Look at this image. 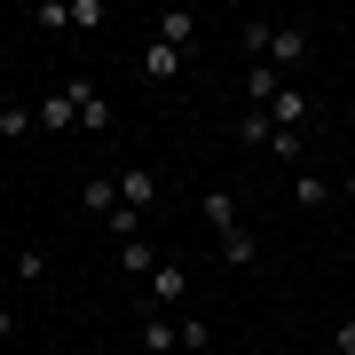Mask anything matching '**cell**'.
<instances>
[{
    "instance_id": "1",
    "label": "cell",
    "mask_w": 355,
    "mask_h": 355,
    "mask_svg": "<svg viewBox=\"0 0 355 355\" xmlns=\"http://www.w3.org/2000/svg\"><path fill=\"white\" fill-rule=\"evenodd\" d=\"M32 127H48V135H71V127H79V103H71L64 87H48V95L32 103Z\"/></svg>"
},
{
    "instance_id": "2",
    "label": "cell",
    "mask_w": 355,
    "mask_h": 355,
    "mask_svg": "<svg viewBox=\"0 0 355 355\" xmlns=\"http://www.w3.org/2000/svg\"><path fill=\"white\" fill-rule=\"evenodd\" d=\"M300 55H308V32H300V24H277V32H268V48H261V64H268V71H292Z\"/></svg>"
},
{
    "instance_id": "3",
    "label": "cell",
    "mask_w": 355,
    "mask_h": 355,
    "mask_svg": "<svg viewBox=\"0 0 355 355\" xmlns=\"http://www.w3.org/2000/svg\"><path fill=\"white\" fill-rule=\"evenodd\" d=\"M135 340H142V355H182V324L166 316V308H150V316H142V331H135Z\"/></svg>"
},
{
    "instance_id": "4",
    "label": "cell",
    "mask_w": 355,
    "mask_h": 355,
    "mask_svg": "<svg viewBox=\"0 0 355 355\" xmlns=\"http://www.w3.org/2000/svg\"><path fill=\"white\" fill-rule=\"evenodd\" d=\"M119 205H127V214H150L158 205V174L150 166H127V174H119Z\"/></svg>"
},
{
    "instance_id": "5",
    "label": "cell",
    "mask_w": 355,
    "mask_h": 355,
    "mask_svg": "<svg viewBox=\"0 0 355 355\" xmlns=\"http://www.w3.org/2000/svg\"><path fill=\"white\" fill-rule=\"evenodd\" d=\"M308 111H316V103H308V87H292V79H284V95L268 103V119H277V135H300V127H308Z\"/></svg>"
},
{
    "instance_id": "6",
    "label": "cell",
    "mask_w": 355,
    "mask_h": 355,
    "mask_svg": "<svg viewBox=\"0 0 355 355\" xmlns=\"http://www.w3.org/2000/svg\"><path fill=\"white\" fill-rule=\"evenodd\" d=\"M190 300V277H182V261H158V277H150V308H182Z\"/></svg>"
},
{
    "instance_id": "7",
    "label": "cell",
    "mask_w": 355,
    "mask_h": 355,
    "mask_svg": "<svg viewBox=\"0 0 355 355\" xmlns=\"http://www.w3.org/2000/svg\"><path fill=\"white\" fill-rule=\"evenodd\" d=\"M214 245H221V261H229V268H253V261H261V237H253L245 221H237V229H221Z\"/></svg>"
},
{
    "instance_id": "8",
    "label": "cell",
    "mask_w": 355,
    "mask_h": 355,
    "mask_svg": "<svg viewBox=\"0 0 355 355\" xmlns=\"http://www.w3.org/2000/svg\"><path fill=\"white\" fill-rule=\"evenodd\" d=\"M79 205L111 221V214H119V174H87V182H79Z\"/></svg>"
},
{
    "instance_id": "9",
    "label": "cell",
    "mask_w": 355,
    "mask_h": 355,
    "mask_svg": "<svg viewBox=\"0 0 355 355\" xmlns=\"http://www.w3.org/2000/svg\"><path fill=\"white\" fill-rule=\"evenodd\" d=\"M158 40L190 55V48H198V16H190V8H166V16H158Z\"/></svg>"
},
{
    "instance_id": "10",
    "label": "cell",
    "mask_w": 355,
    "mask_h": 355,
    "mask_svg": "<svg viewBox=\"0 0 355 355\" xmlns=\"http://www.w3.org/2000/svg\"><path fill=\"white\" fill-rule=\"evenodd\" d=\"M142 71H150V79H182V71H190V55L166 48V40H150V48H142Z\"/></svg>"
},
{
    "instance_id": "11",
    "label": "cell",
    "mask_w": 355,
    "mask_h": 355,
    "mask_svg": "<svg viewBox=\"0 0 355 355\" xmlns=\"http://www.w3.org/2000/svg\"><path fill=\"white\" fill-rule=\"evenodd\" d=\"M277 95H284V71H268V64H253V71H245V103H253V111H268Z\"/></svg>"
},
{
    "instance_id": "12",
    "label": "cell",
    "mask_w": 355,
    "mask_h": 355,
    "mask_svg": "<svg viewBox=\"0 0 355 355\" xmlns=\"http://www.w3.org/2000/svg\"><path fill=\"white\" fill-rule=\"evenodd\" d=\"M119 277H142V284H150V277H158V253H150L142 237H127V245H119Z\"/></svg>"
},
{
    "instance_id": "13",
    "label": "cell",
    "mask_w": 355,
    "mask_h": 355,
    "mask_svg": "<svg viewBox=\"0 0 355 355\" xmlns=\"http://www.w3.org/2000/svg\"><path fill=\"white\" fill-rule=\"evenodd\" d=\"M292 205H308V214L331 205V182H324V174H292Z\"/></svg>"
},
{
    "instance_id": "14",
    "label": "cell",
    "mask_w": 355,
    "mask_h": 355,
    "mask_svg": "<svg viewBox=\"0 0 355 355\" xmlns=\"http://www.w3.org/2000/svg\"><path fill=\"white\" fill-rule=\"evenodd\" d=\"M237 142H253V150H268V142H277V119H268V111H245V119H237Z\"/></svg>"
},
{
    "instance_id": "15",
    "label": "cell",
    "mask_w": 355,
    "mask_h": 355,
    "mask_svg": "<svg viewBox=\"0 0 355 355\" xmlns=\"http://www.w3.org/2000/svg\"><path fill=\"white\" fill-rule=\"evenodd\" d=\"M198 214L214 221V237H221V229H237V205H229V190H205V198H198Z\"/></svg>"
},
{
    "instance_id": "16",
    "label": "cell",
    "mask_w": 355,
    "mask_h": 355,
    "mask_svg": "<svg viewBox=\"0 0 355 355\" xmlns=\"http://www.w3.org/2000/svg\"><path fill=\"white\" fill-rule=\"evenodd\" d=\"M103 229H111V245H127V237H142V214H127V205H119V214L103 221Z\"/></svg>"
},
{
    "instance_id": "17",
    "label": "cell",
    "mask_w": 355,
    "mask_h": 355,
    "mask_svg": "<svg viewBox=\"0 0 355 355\" xmlns=\"http://www.w3.org/2000/svg\"><path fill=\"white\" fill-rule=\"evenodd\" d=\"M182 324V355H190V347H214V331H205V316H174Z\"/></svg>"
},
{
    "instance_id": "18",
    "label": "cell",
    "mask_w": 355,
    "mask_h": 355,
    "mask_svg": "<svg viewBox=\"0 0 355 355\" xmlns=\"http://www.w3.org/2000/svg\"><path fill=\"white\" fill-rule=\"evenodd\" d=\"M331 355H355V316H340V331H331Z\"/></svg>"
},
{
    "instance_id": "19",
    "label": "cell",
    "mask_w": 355,
    "mask_h": 355,
    "mask_svg": "<svg viewBox=\"0 0 355 355\" xmlns=\"http://www.w3.org/2000/svg\"><path fill=\"white\" fill-rule=\"evenodd\" d=\"M0 277H16V253H0Z\"/></svg>"
},
{
    "instance_id": "20",
    "label": "cell",
    "mask_w": 355,
    "mask_h": 355,
    "mask_svg": "<svg viewBox=\"0 0 355 355\" xmlns=\"http://www.w3.org/2000/svg\"><path fill=\"white\" fill-rule=\"evenodd\" d=\"M340 198H355V174H347V182H340Z\"/></svg>"
},
{
    "instance_id": "21",
    "label": "cell",
    "mask_w": 355,
    "mask_h": 355,
    "mask_svg": "<svg viewBox=\"0 0 355 355\" xmlns=\"http://www.w3.org/2000/svg\"><path fill=\"white\" fill-rule=\"evenodd\" d=\"M0 111H8V87H0Z\"/></svg>"
}]
</instances>
